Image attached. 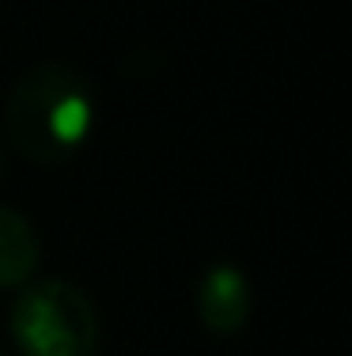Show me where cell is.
Wrapping results in <instances>:
<instances>
[{
	"mask_svg": "<svg viewBox=\"0 0 352 356\" xmlns=\"http://www.w3.org/2000/svg\"><path fill=\"white\" fill-rule=\"evenodd\" d=\"M95 122L87 80L61 61L31 65L4 103L8 140L31 163H65L83 148Z\"/></svg>",
	"mask_w": 352,
	"mask_h": 356,
	"instance_id": "6da1fadb",
	"label": "cell"
},
{
	"mask_svg": "<svg viewBox=\"0 0 352 356\" xmlns=\"http://www.w3.org/2000/svg\"><path fill=\"white\" fill-rule=\"evenodd\" d=\"M8 330L19 356H95L99 315L87 292L69 281H31L8 311Z\"/></svg>",
	"mask_w": 352,
	"mask_h": 356,
	"instance_id": "7a4b0ae2",
	"label": "cell"
},
{
	"mask_svg": "<svg viewBox=\"0 0 352 356\" xmlns=\"http://www.w3.org/2000/svg\"><path fill=\"white\" fill-rule=\"evenodd\" d=\"M254 307V292L239 266L231 261H216L201 273L197 281V318L208 334L216 337H235L250 322Z\"/></svg>",
	"mask_w": 352,
	"mask_h": 356,
	"instance_id": "3957f363",
	"label": "cell"
},
{
	"mask_svg": "<svg viewBox=\"0 0 352 356\" xmlns=\"http://www.w3.org/2000/svg\"><path fill=\"white\" fill-rule=\"evenodd\" d=\"M42 247L31 220L0 205V288H23L38 277Z\"/></svg>",
	"mask_w": 352,
	"mask_h": 356,
	"instance_id": "277c9868",
	"label": "cell"
},
{
	"mask_svg": "<svg viewBox=\"0 0 352 356\" xmlns=\"http://www.w3.org/2000/svg\"><path fill=\"white\" fill-rule=\"evenodd\" d=\"M4 175H8V159H4V148H0V182H4Z\"/></svg>",
	"mask_w": 352,
	"mask_h": 356,
	"instance_id": "5b68a950",
	"label": "cell"
},
{
	"mask_svg": "<svg viewBox=\"0 0 352 356\" xmlns=\"http://www.w3.org/2000/svg\"><path fill=\"white\" fill-rule=\"evenodd\" d=\"M0 356H12V353H4V349H0Z\"/></svg>",
	"mask_w": 352,
	"mask_h": 356,
	"instance_id": "8992f818",
	"label": "cell"
}]
</instances>
